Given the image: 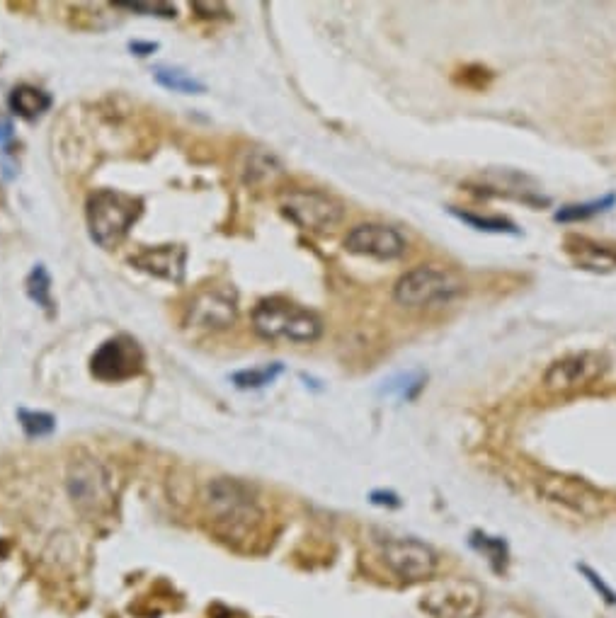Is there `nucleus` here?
Listing matches in <instances>:
<instances>
[{
  "mask_svg": "<svg viewBox=\"0 0 616 618\" xmlns=\"http://www.w3.org/2000/svg\"><path fill=\"white\" fill-rule=\"evenodd\" d=\"M279 374H282V364H270L262 366V369L238 371V374H233V383H236L238 388H262L275 381Z\"/></svg>",
  "mask_w": 616,
  "mask_h": 618,
  "instance_id": "19",
  "label": "nucleus"
},
{
  "mask_svg": "<svg viewBox=\"0 0 616 618\" xmlns=\"http://www.w3.org/2000/svg\"><path fill=\"white\" fill-rule=\"evenodd\" d=\"M379 551L386 568L403 582H422L437 570V553L413 536H389L379 543Z\"/></svg>",
  "mask_w": 616,
  "mask_h": 618,
  "instance_id": "6",
  "label": "nucleus"
},
{
  "mask_svg": "<svg viewBox=\"0 0 616 618\" xmlns=\"http://www.w3.org/2000/svg\"><path fill=\"white\" fill-rule=\"evenodd\" d=\"M10 139H13V124H10V119L0 117V148L8 146Z\"/></svg>",
  "mask_w": 616,
  "mask_h": 618,
  "instance_id": "26",
  "label": "nucleus"
},
{
  "mask_svg": "<svg viewBox=\"0 0 616 618\" xmlns=\"http://www.w3.org/2000/svg\"><path fill=\"white\" fill-rule=\"evenodd\" d=\"M347 253L374 257V260H398L406 255L408 240L398 228L386 223H359L345 236Z\"/></svg>",
  "mask_w": 616,
  "mask_h": 618,
  "instance_id": "10",
  "label": "nucleus"
},
{
  "mask_svg": "<svg viewBox=\"0 0 616 618\" xmlns=\"http://www.w3.org/2000/svg\"><path fill=\"white\" fill-rule=\"evenodd\" d=\"M20 425L25 429L27 437H47L56 429V420L47 412H34V410H20Z\"/></svg>",
  "mask_w": 616,
  "mask_h": 618,
  "instance_id": "20",
  "label": "nucleus"
},
{
  "mask_svg": "<svg viewBox=\"0 0 616 618\" xmlns=\"http://www.w3.org/2000/svg\"><path fill=\"white\" fill-rule=\"evenodd\" d=\"M27 291H30L32 299L37 301V306L51 308V282L47 270H44L42 265H37L32 270L30 279H27Z\"/></svg>",
  "mask_w": 616,
  "mask_h": 618,
  "instance_id": "21",
  "label": "nucleus"
},
{
  "mask_svg": "<svg viewBox=\"0 0 616 618\" xmlns=\"http://www.w3.org/2000/svg\"><path fill=\"white\" fill-rule=\"evenodd\" d=\"M236 294L228 289L202 291L187 308V323L202 330H224L236 320Z\"/></svg>",
  "mask_w": 616,
  "mask_h": 618,
  "instance_id": "11",
  "label": "nucleus"
},
{
  "mask_svg": "<svg viewBox=\"0 0 616 618\" xmlns=\"http://www.w3.org/2000/svg\"><path fill=\"white\" fill-rule=\"evenodd\" d=\"M156 49H158L156 44H141V42H134V44H131V51H134V54H139V56L153 54V51H156Z\"/></svg>",
  "mask_w": 616,
  "mask_h": 618,
  "instance_id": "27",
  "label": "nucleus"
},
{
  "mask_svg": "<svg viewBox=\"0 0 616 618\" xmlns=\"http://www.w3.org/2000/svg\"><path fill=\"white\" fill-rule=\"evenodd\" d=\"M566 248L585 270H614L616 267V245H600L587 238H570Z\"/></svg>",
  "mask_w": 616,
  "mask_h": 618,
  "instance_id": "14",
  "label": "nucleus"
},
{
  "mask_svg": "<svg viewBox=\"0 0 616 618\" xmlns=\"http://www.w3.org/2000/svg\"><path fill=\"white\" fill-rule=\"evenodd\" d=\"M207 514L214 529L226 541H248L258 534L262 524V509L253 490L241 480L216 478L211 480L204 495Z\"/></svg>",
  "mask_w": 616,
  "mask_h": 618,
  "instance_id": "1",
  "label": "nucleus"
},
{
  "mask_svg": "<svg viewBox=\"0 0 616 618\" xmlns=\"http://www.w3.org/2000/svg\"><path fill=\"white\" fill-rule=\"evenodd\" d=\"M117 8L131 10V13H146V15H158V17H175V5L170 3H114Z\"/></svg>",
  "mask_w": 616,
  "mask_h": 618,
  "instance_id": "23",
  "label": "nucleus"
},
{
  "mask_svg": "<svg viewBox=\"0 0 616 618\" xmlns=\"http://www.w3.org/2000/svg\"><path fill=\"white\" fill-rule=\"evenodd\" d=\"M372 502H374V505H389V507L401 505L393 492H372Z\"/></svg>",
  "mask_w": 616,
  "mask_h": 618,
  "instance_id": "25",
  "label": "nucleus"
},
{
  "mask_svg": "<svg viewBox=\"0 0 616 618\" xmlns=\"http://www.w3.org/2000/svg\"><path fill=\"white\" fill-rule=\"evenodd\" d=\"M580 572H583V575L587 577V582H590V585L595 587L604 599H607V604H616V594L607 585H604V582L600 580V575H597L595 570H590L587 565H580Z\"/></svg>",
  "mask_w": 616,
  "mask_h": 618,
  "instance_id": "24",
  "label": "nucleus"
},
{
  "mask_svg": "<svg viewBox=\"0 0 616 618\" xmlns=\"http://www.w3.org/2000/svg\"><path fill=\"white\" fill-rule=\"evenodd\" d=\"M255 333L265 340L316 342L323 333V323L316 313L284 299H265L253 311Z\"/></svg>",
  "mask_w": 616,
  "mask_h": 618,
  "instance_id": "2",
  "label": "nucleus"
},
{
  "mask_svg": "<svg viewBox=\"0 0 616 618\" xmlns=\"http://www.w3.org/2000/svg\"><path fill=\"white\" fill-rule=\"evenodd\" d=\"M90 369L100 381H127L144 369V352L134 337H112V340L102 342V347L93 354Z\"/></svg>",
  "mask_w": 616,
  "mask_h": 618,
  "instance_id": "9",
  "label": "nucleus"
},
{
  "mask_svg": "<svg viewBox=\"0 0 616 618\" xmlns=\"http://www.w3.org/2000/svg\"><path fill=\"white\" fill-rule=\"evenodd\" d=\"M68 495H71L73 507H78V512L88 514V517L102 514L112 500L110 473L95 459L73 461L68 468Z\"/></svg>",
  "mask_w": 616,
  "mask_h": 618,
  "instance_id": "7",
  "label": "nucleus"
},
{
  "mask_svg": "<svg viewBox=\"0 0 616 618\" xmlns=\"http://www.w3.org/2000/svg\"><path fill=\"white\" fill-rule=\"evenodd\" d=\"M10 107L22 119H37L39 114H44L51 107V97L44 90L32 88V85H20L10 95Z\"/></svg>",
  "mask_w": 616,
  "mask_h": 618,
  "instance_id": "15",
  "label": "nucleus"
},
{
  "mask_svg": "<svg viewBox=\"0 0 616 618\" xmlns=\"http://www.w3.org/2000/svg\"><path fill=\"white\" fill-rule=\"evenodd\" d=\"M609 369L607 354L602 352H578L570 357L558 359L549 366L544 376V386L553 393L578 391V388L590 386L597 379H602L604 371Z\"/></svg>",
  "mask_w": 616,
  "mask_h": 618,
  "instance_id": "8",
  "label": "nucleus"
},
{
  "mask_svg": "<svg viewBox=\"0 0 616 618\" xmlns=\"http://www.w3.org/2000/svg\"><path fill=\"white\" fill-rule=\"evenodd\" d=\"M141 216V202L124 192L100 190L88 199V228L100 248H117Z\"/></svg>",
  "mask_w": 616,
  "mask_h": 618,
  "instance_id": "3",
  "label": "nucleus"
},
{
  "mask_svg": "<svg viewBox=\"0 0 616 618\" xmlns=\"http://www.w3.org/2000/svg\"><path fill=\"white\" fill-rule=\"evenodd\" d=\"M614 204H616V197H614V194H607V197L595 199V202L568 204V206H563L561 211H558V214H556V221L570 223V221H585V219H592V216L602 214V211H607V209H612Z\"/></svg>",
  "mask_w": 616,
  "mask_h": 618,
  "instance_id": "18",
  "label": "nucleus"
},
{
  "mask_svg": "<svg viewBox=\"0 0 616 618\" xmlns=\"http://www.w3.org/2000/svg\"><path fill=\"white\" fill-rule=\"evenodd\" d=\"M282 209L296 226L313 233L333 231L345 219V204L335 199L333 194H325L321 190L294 187V190L282 194Z\"/></svg>",
  "mask_w": 616,
  "mask_h": 618,
  "instance_id": "5",
  "label": "nucleus"
},
{
  "mask_svg": "<svg viewBox=\"0 0 616 618\" xmlns=\"http://www.w3.org/2000/svg\"><path fill=\"white\" fill-rule=\"evenodd\" d=\"M464 294V282L452 270L437 265H420L398 279L393 299L403 308H432L454 301Z\"/></svg>",
  "mask_w": 616,
  "mask_h": 618,
  "instance_id": "4",
  "label": "nucleus"
},
{
  "mask_svg": "<svg viewBox=\"0 0 616 618\" xmlns=\"http://www.w3.org/2000/svg\"><path fill=\"white\" fill-rule=\"evenodd\" d=\"M187 253L182 245H161V248H148L131 260L139 270H144L153 277L168 279V282H180L185 274Z\"/></svg>",
  "mask_w": 616,
  "mask_h": 618,
  "instance_id": "13",
  "label": "nucleus"
},
{
  "mask_svg": "<svg viewBox=\"0 0 616 618\" xmlns=\"http://www.w3.org/2000/svg\"><path fill=\"white\" fill-rule=\"evenodd\" d=\"M156 80L163 85V88L175 90V93H187V95L204 93V85L199 83L195 76L182 71V68H170V66L156 68Z\"/></svg>",
  "mask_w": 616,
  "mask_h": 618,
  "instance_id": "17",
  "label": "nucleus"
},
{
  "mask_svg": "<svg viewBox=\"0 0 616 618\" xmlns=\"http://www.w3.org/2000/svg\"><path fill=\"white\" fill-rule=\"evenodd\" d=\"M422 386H425V374L422 371H406V374H398L384 381L381 393L398 400H413L422 391Z\"/></svg>",
  "mask_w": 616,
  "mask_h": 618,
  "instance_id": "16",
  "label": "nucleus"
},
{
  "mask_svg": "<svg viewBox=\"0 0 616 618\" xmlns=\"http://www.w3.org/2000/svg\"><path fill=\"white\" fill-rule=\"evenodd\" d=\"M539 490L541 495L549 497L551 502L566 505L575 509V512L585 514V517L602 512V495L597 490H592L587 483H583V480L566 476H546L539 478Z\"/></svg>",
  "mask_w": 616,
  "mask_h": 618,
  "instance_id": "12",
  "label": "nucleus"
},
{
  "mask_svg": "<svg viewBox=\"0 0 616 618\" xmlns=\"http://www.w3.org/2000/svg\"><path fill=\"white\" fill-rule=\"evenodd\" d=\"M456 219L466 221L469 226L476 228V231H486V233H512L515 236L517 228L515 223L507 221V219H481V216L476 214H461V211H452Z\"/></svg>",
  "mask_w": 616,
  "mask_h": 618,
  "instance_id": "22",
  "label": "nucleus"
}]
</instances>
